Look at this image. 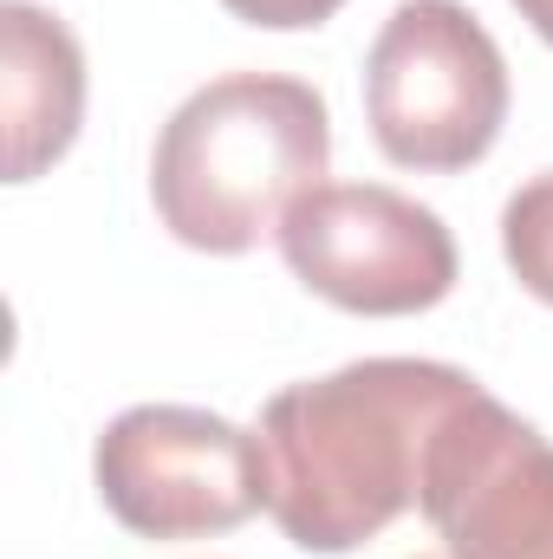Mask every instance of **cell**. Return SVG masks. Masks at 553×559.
Instances as JSON below:
<instances>
[{
    "label": "cell",
    "mask_w": 553,
    "mask_h": 559,
    "mask_svg": "<svg viewBox=\"0 0 553 559\" xmlns=\"http://www.w3.org/2000/svg\"><path fill=\"white\" fill-rule=\"evenodd\" d=\"M482 384L436 358H365L268 397V514L299 554H352L423 508L430 442Z\"/></svg>",
    "instance_id": "cell-1"
},
{
    "label": "cell",
    "mask_w": 553,
    "mask_h": 559,
    "mask_svg": "<svg viewBox=\"0 0 553 559\" xmlns=\"http://www.w3.org/2000/svg\"><path fill=\"white\" fill-rule=\"evenodd\" d=\"M332 118L306 79L222 72L189 92L150 150V202L196 254H248L326 182Z\"/></svg>",
    "instance_id": "cell-2"
},
{
    "label": "cell",
    "mask_w": 553,
    "mask_h": 559,
    "mask_svg": "<svg viewBox=\"0 0 553 559\" xmlns=\"http://www.w3.org/2000/svg\"><path fill=\"white\" fill-rule=\"evenodd\" d=\"M365 118L398 169H469L508 124V59L462 0H404L372 39Z\"/></svg>",
    "instance_id": "cell-3"
},
{
    "label": "cell",
    "mask_w": 553,
    "mask_h": 559,
    "mask_svg": "<svg viewBox=\"0 0 553 559\" xmlns=\"http://www.w3.org/2000/svg\"><path fill=\"white\" fill-rule=\"evenodd\" d=\"M98 501L138 540H202L268 508V455L242 423L196 404H138L92 449Z\"/></svg>",
    "instance_id": "cell-4"
},
{
    "label": "cell",
    "mask_w": 553,
    "mask_h": 559,
    "mask_svg": "<svg viewBox=\"0 0 553 559\" xmlns=\"http://www.w3.org/2000/svg\"><path fill=\"white\" fill-rule=\"evenodd\" d=\"M280 254L306 293L339 312L404 319L456 286V235L436 209L385 182H319L280 222Z\"/></svg>",
    "instance_id": "cell-5"
},
{
    "label": "cell",
    "mask_w": 553,
    "mask_h": 559,
    "mask_svg": "<svg viewBox=\"0 0 553 559\" xmlns=\"http://www.w3.org/2000/svg\"><path fill=\"white\" fill-rule=\"evenodd\" d=\"M423 514L449 559H553V442L475 391L430 442Z\"/></svg>",
    "instance_id": "cell-6"
},
{
    "label": "cell",
    "mask_w": 553,
    "mask_h": 559,
    "mask_svg": "<svg viewBox=\"0 0 553 559\" xmlns=\"http://www.w3.org/2000/svg\"><path fill=\"white\" fill-rule=\"evenodd\" d=\"M0 105H7V182H33L59 163L85 118V52L72 26L33 0H0Z\"/></svg>",
    "instance_id": "cell-7"
},
{
    "label": "cell",
    "mask_w": 553,
    "mask_h": 559,
    "mask_svg": "<svg viewBox=\"0 0 553 559\" xmlns=\"http://www.w3.org/2000/svg\"><path fill=\"white\" fill-rule=\"evenodd\" d=\"M502 254H508L515 280L541 306H553V169H541L534 182H521L508 195V209H502Z\"/></svg>",
    "instance_id": "cell-8"
},
{
    "label": "cell",
    "mask_w": 553,
    "mask_h": 559,
    "mask_svg": "<svg viewBox=\"0 0 553 559\" xmlns=\"http://www.w3.org/2000/svg\"><path fill=\"white\" fill-rule=\"evenodd\" d=\"M235 20L268 26V33H299V26H326L345 0H222Z\"/></svg>",
    "instance_id": "cell-9"
},
{
    "label": "cell",
    "mask_w": 553,
    "mask_h": 559,
    "mask_svg": "<svg viewBox=\"0 0 553 559\" xmlns=\"http://www.w3.org/2000/svg\"><path fill=\"white\" fill-rule=\"evenodd\" d=\"M515 7H521V20H528V26L553 46V0H515Z\"/></svg>",
    "instance_id": "cell-10"
}]
</instances>
